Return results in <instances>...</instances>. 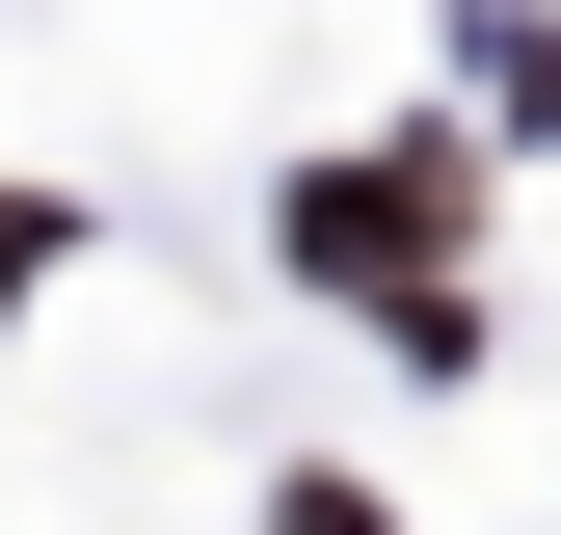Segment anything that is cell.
<instances>
[{
    "label": "cell",
    "instance_id": "obj_2",
    "mask_svg": "<svg viewBox=\"0 0 561 535\" xmlns=\"http://www.w3.org/2000/svg\"><path fill=\"white\" fill-rule=\"evenodd\" d=\"M54 241H81V215H54V187H0V295H27V268H54Z\"/></svg>",
    "mask_w": 561,
    "mask_h": 535
},
{
    "label": "cell",
    "instance_id": "obj_1",
    "mask_svg": "<svg viewBox=\"0 0 561 535\" xmlns=\"http://www.w3.org/2000/svg\"><path fill=\"white\" fill-rule=\"evenodd\" d=\"M295 268H347L401 349H455V295H428V268H455V187H428V161H321V187H295Z\"/></svg>",
    "mask_w": 561,
    "mask_h": 535
}]
</instances>
